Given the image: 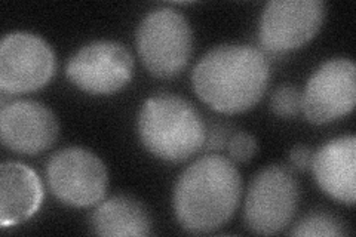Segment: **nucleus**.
<instances>
[{"label": "nucleus", "instance_id": "14", "mask_svg": "<svg viewBox=\"0 0 356 237\" xmlns=\"http://www.w3.org/2000/svg\"><path fill=\"white\" fill-rule=\"evenodd\" d=\"M91 230L107 237L149 236L152 220L138 200L129 196H115L95 208L91 215Z\"/></svg>", "mask_w": 356, "mask_h": 237}, {"label": "nucleus", "instance_id": "12", "mask_svg": "<svg viewBox=\"0 0 356 237\" xmlns=\"http://www.w3.org/2000/svg\"><path fill=\"white\" fill-rule=\"evenodd\" d=\"M312 171L319 188L331 199L353 206L356 202V138L340 137L314 154Z\"/></svg>", "mask_w": 356, "mask_h": 237}, {"label": "nucleus", "instance_id": "3", "mask_svg": "<svg viewBox=\"0 0 356 237\" xmlns=\"http://www.w3.org/2000/svg\"><path fill=\"white\" fill-rule=\"evenodd\" d=\"M138 137L147 152L166 162H184L202 150L207 128L199 111L181 97L163 94L143 104Z\"/></svg>", "mask_w": 356, "mask_h": 237}, {"label": "nucleus", "instance_id": "7", "mask_svg": "<svg viewBox=\"0 0 356 237\" xmlns=\"http://www.w3.org/2000/svg\"><path fill=\"white\" fill-rule=\"evenodd\" d=\"M57 70L51 44L27 31L6 35L0 43V89L3 94L35 92L47 86Z\"/></svg>", "mask_w": 356, "mask_h": 237}, {"label": "nucleus", "instance_id": "9", "mask_svg": "<svg viewBox=\"0 0 356 237\" xmlns=\"http://www.w3.org/2000/svg\"><path fill=\"white\" fill-rule=\"evenodd\" d=\"M65 74L81 91L110 95L125 88L134 76V58L124 44L95 40L85 44L67 63Z\"/></svg>", "mask_w": 356, "mask_h": 237}, {"label": "nucleus", "instance_id": "1", "mask_svg": "<svg viewBox=\"0 0 356 237\" xmlns=\"http://www.w3.org/2000/svg\"><path fill=\"white\" fill-rule=\"evenodd\" d=\"M242 178L230 159L204 156L178 177L172 208L181 227L192 234L214 233L226 225L239 206Z\"/></svg>", "mask_w": 356, "mask_h": 237}, {"label": "nucleus", "instance_id": "18", "mask_svg": "<svg viewBox=\"0 0 356 237\" xmlns=\"http://www.w3.org/2000/svg\"><path fill=\"white\" fill-rule=\"evenodd\" d=\"M312 159H314V153L306 145H296L289 153V161L298 171H307L312 165Z\"/></svg>", "mask_w": 356, "mask_h": 237}, {"label": "nucleus", "instance_id": "4", "mask_svg": "<svg viewBox=\"0 0 356 237\" xmlns=\"http://www.w3.org/2000/svg\"><path fill=\"white\" fill-rule=\"evenodd\" d=\"M137 51L147 72L159 79L180 74L193 52V31L174 8H158L138 24Z\"/></svg>", "mask_w": 356, "mask_h": 237}, {"label": "nucleus", "instance_id": "8", "mask_svg": "<svg viewBox=\"0 0 356 237\" xmlns=\"http://www.w3.org/2000/svg\"><path fill=\"white\" fill-rule=\"evenodd\" d=\"M325 15L322 0H270L260 17V44L275 55L302 48L316 36Z\"/></svg>", "mask_w": 356, "mask_h": 237}, {"label": "nucleus", "instance_id": "5", "mask_svg": "<svg viewBox=\"0 0 356 237\" xmlns=\"http://www.w3.org/2000/svg\"><path fill=\"white\" fill-rule=\"evenodd\" d=\"M300 200V186L291 169L270 165L252 178L245 197L243 220L255 234L270 236L293 221Z\"/></svg>", "mask_w": 356, "mask_h": 237}, {"label": "nucleus", "instance_id": "10", "mask_svg": "<svg viewBox=\"0 0 356 237\" xmlns=\"http://www.w3.org/2000/svg\"><path fill=\"white\" fill-rule=\"evenodd\" d=\"M356 101V67L348 58L321 64L302 92V111L314 125H325L348 116Z\"/></svg>", "mask_w": 356, "mask_h": 237}, {"label": "nucleus", "instance_id": "11", "mask_svg": "<svg viewBox=\"0 0 356 237\" xmlns=\"http://www.w3.org/2000/svg\"><path fill=\"white\" fill-rule=\"evenodd\" d=\"M60 133L54 113L38 101L18 99L0 111V137L8 150L36 156L55 144Z\"/></svg>", "mask_w": 356, "mask_h": 237}, {"label": "nucleus", "instance_id": "2", "mask_svg": "<svg viewBox=\"0 0 356 237\" xmlns=\"http://www.w3.org/2000/svg\"><path fill=\"white\" fill-rule=\"evenodd\" d=\"M270 65L261 51L248 44H221L197 61L192 83L199 99L222 115L251 110L263 98Z\"/></svg>", "mask_w": 356, "mask_h": 237}, {"label": "nucleus", "instance_id": "13", "mask_svg": "<svg viewBox=\"0 0 356 237\" xmlns=\"http://www.w3.org/2000/svg\"><path fill=\"white\" fill-rule=\"evenodd\" d=\"M43 199V188L31 167L8 162L0 167V225L15 227L38 212Z\"/></svg>", "mask_w": 356, "mask_h": 237}, {"label": "nucleus", "instance_id": "6", "mask_svg": "<svg viewBox=\"0 0 356 237\" xmlns=\"http://www.w3.org/2000/svg\"><path fill=\"white\" fill-rule=\"evenodd\" d=\"M47 181L51 193L64 205L88 208L106 196L108 174L97 154L82 147H69L49 157Z\"/></svg>", "mask_w": 356, "mask_h": 237}, {"label": "nucleus", "instance_id": "15", "mask_svg": "<svg viewBox=\"0 0 356 237\" xmlns=\"http://www.w3.org/2000/svg\"><path fill=\"white\" fill-rule=\"evenodd\" d=\"M346 227L344 222L334 215H328L324 212L310 213V215L300 220L294 229L291 230V236H344Z\"/></svg>", "mask_w": 356, "mask_h": 237}, {"label": "nucleus", "instance_id": "17", "mask_svg": "<svg viewBox=\"0 0 356 237\" xmlns=\"http://www.w3.org/2000/svg\"><path fill=\"white\" fill-rule=\"evenodd\" d=\"M230 159L236 163H247L257 153V141L247 132H236L227 141Z\"/></svg>", "mask_w": 356, "mask_h": 237}, {"label": "nucleus", "instance_id": "16", "mask_svg": "<svg viewBox=\"0 0 356 237\" xmlns=\"http://www.w3.org/2000/svg\"><path fill=\"white\" fill-rule=\"evenodd\" d=\"M270 110L277 117H294L302 111V92L294 86H280L270 97Z\"/></svg>", "mask_w": 356, "mask_h": 237}]
</instances>
